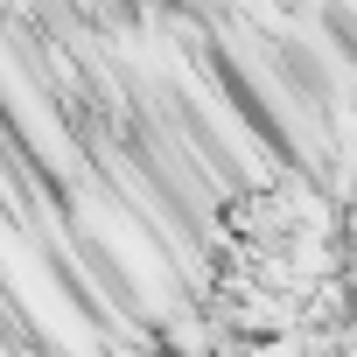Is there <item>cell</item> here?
Segmentation results:
<instances>
[{"label": "cell", "instance_id": "obj_1", "mask_svg": "<svg viewBox=\"0 0 357 357\" xmlns=\"http://www.w3.org/2000/svg\"><path fill=\"white\" fill-rule=\"evenodd\" d=\"M238 357H308V336H259V343H238Z\"/></svg>", "mask_w": 357, "mask_h": 357}]
</instances>
